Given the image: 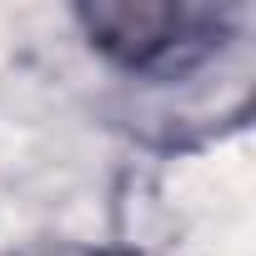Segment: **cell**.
I'll return each instance as SVG.
<instances>
[{
  "instance_id": "6da1fadb",
  "label": "cell",
  "mask_w": 256,
  "mask_h": 256,
  "mask_svg": "<svg viewBox=\"0 0 256 256\" xmlns=\"http://www.w3.org/2000/svg\"><path fill=\"white\" fill-rule=\"evenodd\" d=\"M236 10L216 6H181V0H96V6H76V26L86 46L110 60L116 70L136 76V80H186L206 70L226 40L236 36Z\"/></svg>"
},
{
  "instance_id": "7a4b0ae2",
  "label": "cell",
  "mask_w": 256,
  "mask_h": 256,
  "mask_svg": "<svg viewBox=\"0 0 256 256\" xmlns=\"http://www.w3.org/2000/svg\"><path fill=\"white\" fill-rule=\"evenodd\" d=\"M16 256H136L126 246H96V241H40V246H26Z\"/></svg>"
}]
</instances>
